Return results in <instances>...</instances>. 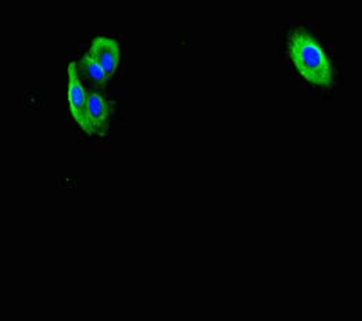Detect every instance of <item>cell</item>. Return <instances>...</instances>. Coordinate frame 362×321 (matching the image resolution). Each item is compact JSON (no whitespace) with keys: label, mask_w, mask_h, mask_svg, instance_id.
Here are the masks:
<instances>
[{"label":"cell","mask_w":362,"mask_h":321,"mask_svg":"<svg viewBox=\"0 0 362 321\" xmlns=\"http://www.w3.org/2000/svg\"><path fill=\"white\" fill-rule=\"evenodd\" d=\"M110 103L99 94L90 92L86 101V133L105 134L109 127Z\"/></svg>","instance_id":"7a4b0ae2"},{"label":"cell","mask_w":362,"mask_h":321,"mask_svg":"<svg viewBox=\"0 0 362 321\" xmlns=\"http://www.w3.org/2000/svg\"><path fill=\"white\" fill-rule=\"evenodd\" d=\"M289 52L294 67L307 82L317 86L332 84V64L313 36L304 31H296L290 36Z\"/></svg>","instance_id":"6da1fadb"},{"label":"cell","mask_w":362,"mask_h":321,"mask_svg":"<svg viewBox=\"0 0 362 321\" xmlns=\"http://www.w3.org/2000/svg\"><path fill=\"white\" fill-rule=\"evenodd\" d=\"M90 53L95 56V59L102 64L103 70L111 77L119 63V46L118 43L107 38V36H98L92 42Z\"/></svg>","instance_id":"277c9868"},{"label":"cell","mask_w":362,"mask_h":321,"mask_svg":"<svg viewBox=\"0 0 362 321\" xmlns=\"http://www.w3.org/2000/svg\"><path fill=\"white\" fill-rule=\"evenodd\" d=\"M86 101L88 95L82 86L75 64L69 66V103L74 120L82 130H86Z\"/></svg>","instance_id":"3957f363"},{"label":"cell","mask_w":362,"mask_h":321,"mask_svg":"<svg viewBox=\"0 0 362 321\" xmlns=\"http://www.w3.org/2000/svg\"><path fill=\"white\" fill-rule=\"evenodd\" d=\"M83 67H85V72L88 74V77L98 84H105L109 79L102 64L95 59V56L90 52L83 57Z\"/></svg>","instance_id":"5b68a950"}]
</instances>
